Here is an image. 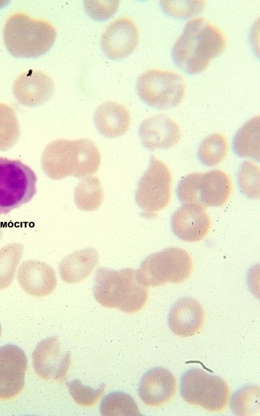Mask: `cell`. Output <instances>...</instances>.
<instances>
[{"mask_svg":"<svg viewBox=\"0 0 260 416\" xmlns=\"http://www.w3.org/2000/svg\"><path fill=\"white\" fill-rule=\"evenodd\" d=\"M32 363L37 375L44 381H62L69 372L71 354L63 349L57 336H52L37 344Z\"/></svg>","mask_w":260,"mask_h":416,"instance_id":"cell-10","label":"cell"},{"mask_svg":"<svg viewBox=\"0 0 260 416\" xmlns=\"http://www.w3.org/2000/svg\"><path fill=\"white\" fill-rule=\"evenodd\" d=\"M100 413L104 416L141 415L135 399L123 392H112L101 400Z\"/></svg>","mask_w":260,"mask_h":416,"instance_id":"cell-24","label":"cell"},{"mask_svg":"<svg viewBox=\"0 0 260 416\" xmlns=\"http://www.w3.org/2000/svg\"><path fill=\"white\" fill-rule=\"evenodd\" d=\"M139 98L148 106L171 109L184 98L186 85L181 74L168 70L151 69L144 71L136 82Z\"/></svg>","mask_w":260,"mask_h":416,"instance_id":"cell-7","label":"cell"},{"mask_svg":"<svg viewBox=\"0 0 260 416\" xmlns=\"http://www.w3.org/2000/svg\"><path fill=\"white\" fill-rule=\"evenodd\" d=\"M164 12L176 18H187L201 12L205 6V1H162Z\"/></svg>","mask_w":260,"mask_h":416,"instance_id":"cell-31","label":"cell"},{"mask_svg":"<svg viewBox=\"0 0 260 416\" xmlns=\"http://www.w3.org/2000/svg\"><path fill=\"white\" fill-rule=\"evenodd\" d=\"M259 115H257L248 121L235 135L232 143L234 152L239 157L259 161Z\"/></svg>","mask_w":260,"mask_h":416,"instance_id":"cell-22","label":"cell"},{"mask_svg":"<svg viewBox=\"0 0 260 416\" xmlns=\"http://www.w3.org/2000/svg\"><path fill=\"white\" fill-rule=\"evenodd\" d=\"M27 357L18 346L6 345L0 347V400L17 397L25 385Z\"/></svg>","mask_w":260,"mask_h":416,"instance_id":"cell-11","label":"cell"},{"mask_svg":"<svg viewBox=\"0 0 260 416\" xmlns=\"http://www.w3.org/2000/svg\"><path fill=\"white\" fill-rule=\"evenodd\" d=\"M101 162L98 146L87 138L55 139L46 146L41 158L43 171L55 180L91 176L98 170Z\"/></svg>","mask_w":260,"mask_h":416,"instance_id":"cell-2","label":"cell"},{"mask_svg":"<svg viewBox=\"0 0 260 416\" xmlns=\"http://www.w3.org/2000/svg\"><path fill=\"white\" fill-rule=\"evenodd\" d=\"M177 391L174 375L166 368L157 367L142 376L138 388L141 400L148 407L158 408L170 401Z\"/></svg>","mask_w":260,"mask_h":416,"instance_id":"cell-16","label":"cell"},{"mask_svg":"<svg viewBox=\"0 0 260 416\" xmlns=\"http://www.w3.org/2000/svg\"><path fill=\"white\" fill-rule=\"evenodd\" d=\"M93 293L102 306L127 313L141 310L148 297V287L141 282L137 270L130 268L119 270L98 268Z\"/></svg>","mask_w":260,"mask_h":416,"instance_id":"cell-3","label":"cell"},{"mask_svg":"<svg viewBox=\"0 0 260 416\" xmlns=\"http://www.w3.org/2000/svg\"><path fill=\"white\" fill-rule=\"evenodd\" d=\"M56 35L51 23L33 19L22 12L12 14L3 28L7 50L19 58H35L45 54L53 45Z\"/></svg>","mask_w":260,"mask_h":416,"instance_id":"cell-4","label":"cell"},{"mask_svg":"<svg viewBox=\"0 0 260 416\" xmlns=\"http://www.w3.org/2000/svg\"><path fill=\"white\" fill-rule=\"evenodd\" d=\"M130 114L127 108L115 101H106L98 105L94 112V122L97 130L105 137L123 135L130 125Z\"/></svg>","mask_w":260,"mask_h":416,"instance_id":"cell-19","label":"cell"},{"mask_svg":"<svg viewBox=\"0 0 260 416\" xmlns=\"http://www.w3.org/2000/svg\"><path fill=\"white\" fill-rule=\"evenodd\" d=\"M205 322V310L197 300L184 297L177 300L171 307L168 324L177 336L189 337L197 333Z\"/></svg>","mask_w":260,"mask_h":416,"instance_id":"cell-18","label":"cell"},{"mask_svg":"<svg viewBox=\"0 0 260 416\" xmlns=\"http://www.w3.org/2000/svg\"><path fill=\"white\" fill-rule=\"evenodd\" d=\"M2 234H3V228H2V225H1V224L0 223V239H1V236H2Z\"/></svg>","mask_w":260,"mask_h":416,"instance_id":"cell-34","label":"cell"},{"mask_svg":"<svg viewBox=\"0 0 260 416\" xmlns=\"http://www.w3.org/2000/svg\"><path fill=\"white\" fill-rule=\"evenodd\" d=\"M73 198L79 209L85 211L97 210L104 200V191L99 178L92 175L83 178L75 188Z\"/></svg>","mask_w":260,"mask_h":416,"instance_id":"cell-23","label":"cell"},{"mask_svg":"<svg viewBox=\"0 0 260 416\" xmlns=\"http://www.w3.org/2000/svg\"><path fill=\"white\" fill-rule=\"evenodd\" d=\"M19 136V125L13 107L0 103V151L13 147Z\"/></svg>","mask_w":260,"mask_h":416,"instance_id":"cell-27","label":"cell"},{"mask_svg":"<svg viewBox=\"0 0 260 416\" xmlns=\"http://www.w3.org/2000/svg\"><path fill=\"white\" fill-rule=\"evenodd\" d=\"M67 385L73 400L83 407L94 406L101 397L105 389V384H102L97 389H94L84 385L78 379L67 383Z\"/></svg>","mask_w":260,"mask_h":416,"instance_id":"cell-30","label":"cell"},{"mask_svg":"<svg viewBox=\"0 0 260 416\" xmlns=\"http://www.w3.org/2000/svg\"><path fill=\"white\" fill-rule=\"evenodd\" d=\"M228 141L220 133H213L205 138L198 149L200 162L207 166L219 164L227 156Z\"/></svg>","mask_w":260,"mask_h":416,"instance_id":"cell-25","label":"cell"},{"mask_svg":"<svg viewBox=\"0 0 260 416\" xmlns=\"http://www.w3.org/2000/svg\"><path fill=\"white\" fill-rule=\"evenodd\" d=\"M98 261V252L95 248H89L74 251L60 262V278L67 284L79 283L92 274Z\"/></svg>","mask_w":260,"mask_h":416,"instance_id":"cell-21","label":"cell"},{"mask_svg":"<svg viewBox=\"0 0 260 416\" xmlns=\"http://www.w3.org/2000/svg\"><path fill=\"white\" fill-rule=\"evenodd\" d=\"M138 133L143 146L149 150L171 148L182 136L179 124L165 114L153 115L144 120Z\"/></svg>","mask_w":260,"mask_h":416,"instance_id":"cell-15","label":"cell"},{"mask_svg":"<svg viewBox=\"0 0 260 416\" xmlns=\"http://www.w3.org/2000/svg\"><path fill=\"white\" fill-rule=\"evenodd\" d=\"M17 277L24 291L35 297L51 294L57 286L54 270L49 264L38 260L24 261L18 269Z\"/></svg>","mask_w":260,"mask_h":416,"instance_id":"cell-17","label":"cell"},{"mask_svg":"<svg viewBox=\"0 0 260 416\" xmlns=\"http://www.w3.org/2000/svg\"><path fill=\"white\" fill-rule=\"evenodd\" d=\"M1 324H0V336H1Z\"/></svg>","mask_w":260,"mask_h":416,"instance_id":"cell-35","label":"cell"},{"mask_svg":"<svg viewBox=\"0 0 260 416\" xmlns=\"http://www.w3.org/2000/svg\"><path fill=\"white\" fill-rule=\"evenodd\" d=\"M139 41L137 25L129 17L112 21L103 33L101 45L105 55L112 60L123 59L136 48Z\"/></svg>","mask_w":260,"mask_h":416,"instance_id":"cell-12","label":"cell"},{"mask_svg":"<svg viewBox=\"0 0 260 416\" xmlns=\"http://www.w3.org/2000/svg\"><path fill=\"white\" fill-rule=\"evenodd\" d=\"M260 170L259 165L245 160L241 164L238 174L241 191L248 198L259 199L260 196Z\"/></svg>","mask_w":260,"mask_h":416,"instance_id":"cell-29","label":"cell"},{"mask_svg":"<svg viewBox=\"0 0 260 416\" xmlns=\"http://www.w3.org/2000/svg\"><path fill=\"white\" fill-rule=\"evenodd\" d=\"M119 1H87L86 10L96 20H105L110 17L117 10Z\"/></svg>","mask_w":260,"mask_h":416,"instance_id":"cell-33","label":"cell"},{"mask_svg":"<svg viewBox=\"0 0 260 416\" xmlns=\"http://www.w3.org/2000/svg\"><path fill=\"white\" fill-rule=\"evenodd\" d=\"M231 408L236 415H255L259 410V388L254 385L242 387L231 399Z\"/></svg>","mask_w":260,"mask_h":416,"instance_id":"cell-28","label":"cell"},{"mask_svg":"<svg viewBox=\"0 0 260 416\" xmlns=\"http://www.w3.org/2000/svg\"><path fill=\"white\" fill-rule=\"evenodd\" d=\"M23 252L24 246L19 243H9L0 248V291L12 284Z\"/></svg>","mask_w":260,"mask_h":416,"instance_id":"cell-26","label":"cell"},{"mask_svg":"<svg viewBox=\"0 0 260 416\" xmlns=\"http://www.w3.org/2000/svg\"><path fill=\"white\" fill-rule=\"evenodd\" d=\"M211 221L205 207L198 204L184 205L171 218L174 234L186 242H198L209 233Z\"/></svg>","mask_w":260,"mask_h":416,"instance_id":"cell-13","label":"cell"},{"mask_svg":"<svg viewBox=\"0 0 260 416\" xmlns=\"http://www.w3.org/2000/svg\"><path fill=\"white\" fill-rule=\"evenodd\" d=\"M180 393L187 403L218 413L226 408L230 390L220 377L199 367H193L182 376Z\"/></svg>","mask_w":260,"mask_h":416,"instance_id":"cell-6","label":"cell"},{"mask_svg":"<svg viewBox=\"0 0 260 416\" xmlns=\"http://www.w3.org/2000/svg\"><path fill=\"white\" fill-rule=\"evenodd\" d=\"M201 174L202 173H193L180 181L176 193L180 202L183 205H200L198 187Z\"/></svg>","mask_w":260,"mask_h":416,"instance_id":"cell-32","label":"cell"},{"mask_svg":"<svg viewBox=\"0 0 260 416\" xmlns=\"http://www.w3.org/2000/svg\"><path fill=\"white\" fill-rule=\"evenodd\" d=\"M225 34L217 26L202 17L191 19L175 42L172 59L175 65L189 74L205 70L214 58L226 49Z\"/></svg>","mask_w":260,"mask_h":416,"instance_id":"cell-1","label":"cell"},{"mask_svg":"<svg viewBox=\"0 0 260 416\" xmlns=\"http://www.w3.org/2000/svg\"><path fill=\"white\" fill-rule=\"evenodd\" d=\"M172 184V175L168 166L152 155L135 191L137 205L149 215L164 209L171 200Z\"/></svg>","mask_w":260,"mask_h":416,"instance_id":"cell-9","label":"cell"},{"mask_svg":"<svg viewBox=\"0 0 260 416\" xmlns=\"http://www.w3.org/2000/svg\"><path fill=\"white\" fill-rule=\"evenodd\" d=\"M52 78L40 70L28 69L20 73L12 85L16 100L28 107H35L46 103L54 94Z\"/></svg>","mask_w":260,"mask_h":416,"instance_id":"cell-14","label":"cell"},{"mask_svg":"<svg viewBox=\"0 0 260 416\" xmlns=\"http://www.w3.org/2000/svg\"><path fill=\"white\" fill-rule=\"evenodd\" d=\"M232 192V182L225 171L215 169L201 174L198 196L200 205L204 207L224 205Z\"/></svg>","mask_w":260,"mask_h":416,"instance_id":"cell-20","label":"cell"},{"mask_svg":"<svg viewBox=\"0 0 260 416\" xmlns=\"http://www.w3.org/2000/svg\"><path fill=\"white\" fill-rule=\"evenodd\" d=\"M193 266L192 258L187 250L168 248L148 256L137 272L146 286H161L187 281L191 275Z\"/></svg>","mask_w":260,"mask_h":416,"instance_id":"cell-5","label":"cell"},{"mask_svg":"<svg viewBox=\"0 0 260 416\" xmlns=\"http://www.w3.org/2000/svg\"><path fill=\"white\" fill-rule=\"evenodd\" d=\"M37 176L18 159L0 157V215L28 202L36 193Z\"/></svg>","mask_w":260,"mask_h":416,"instance_id":"cell-8","label":"cell"}]
</instances>
